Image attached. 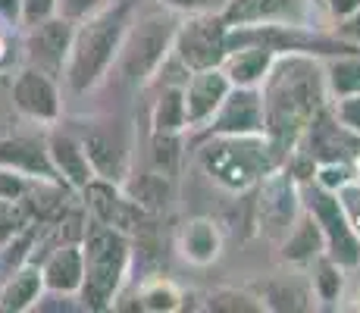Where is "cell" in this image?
<instances>
[{"mask_svg": "<svg viewBox=\"0 0 360 313\" xmlns=\"http://www.w3.org/2000/svg\"><path fill=\"white\" fill-rule=\"evenodd\" d=\"M257 91L266 135L282 154H292L295 141L310 125V120L329 107L323 60L301 51L276 53Z\"/></svg>", "mask_w": 360, "mask_h": 313, "instance_id": "6da1fadb", "label": "cell"}, {"mask_svg": "<svg viewBox=\"0 0 360 313\" xmlns=\"http://www.w3.org/2000/svg\"><path fill=\"white\" fill-rule=\"evenodd\" d=\"M131 16H135L131 4H126V0H110L98 13L75 23L72 44H69V57L63 66V82L72 94L94 91L110 75Z\"/></svg>", "mask_w": 360, "mask_h": 313, "instance_id": "7a4b0ae2", "label": "cell"}, {"mask_svg": "<svg viewBox=\"0 0 360 313\" xmlns=\"http://www.w3.org/2000/svg\"><path fill=\"white\" fill-rule=\"evenodd\" d=\"M82 257L85 279L79 288V301L85 310H113V298L126 288L131 269V238L103 222H85L82 232Z\"/></svg>", "mask_w": 360, "mask_h": 313, "instance_id": "3957f363", "label": "cell"}, {"mask_svg": "<svg viewBox=\"0 0 360 313\" xmlns=\"http://www.w3.org/2000/svg\"><path fill=\"white\" fill-rule=\"evenodd\" d=\"M282 151L269 141L266 132L260 135H210L200 148V166L226 191H248L282 163Z\"/></svg>", "mask_w": 360, "mask_h": 313, "instance_id": "277c9868", "label": "cell"}, {"mask_svg": "<svg viewBox=\"0 0 360 313\" xmlns=\"http://www.w3.org/2000/svg\"><path fill=\"white\" fill-rule=\"evenodd\" d=\"M179 16L169 10L144 13V16H131L126 38L120 44L113 69L129 88H144L160 75V69L169 63L172 38H176Z\"/></svg>", "mask_w": 360, "mask_h": 313, "instance_id": "5b68a950", "label": "cell"}, {"mask_svg": "<svg viewBox=\"0 0 360 313\" xmlns=\"http://www.w3.org/2000/svg\"><path fill=\"white\" fill-rule=\"evenodd\" d=\"M229 53V23L223 13H198V16H182L172 38V60L182 69L219 66Z\"/></svg>", "mask_w": 360, "mask_h": 313, "instance_id": "8992f818", "label": "cell"}, {"mask_svg": "<svg viewBox=\"0 0 360 313\" xmlns=\"http://www.w3.org/2000/svg\"><path fill=\"white\" fill-rule=\"evenodd\" d=\"M251 210L257 232L273 241H282L304 210L301 185L295 182L288 170L276 166L257 182V200L251 204Z\"/></svg>", "mask_w": 360, "mask_h": 313, "instance_id": "52a82bcc", "label": "cell"}, {"mask_svg": "<svg viewBox=\"0 0 360 313\" xmlns=\"http://www.w3.org/2000/svg\"><path fill=\"white\" fill-rule=\"evenodd\" d=\"M304 210L316 219L326 241V257L338 263L342 269H351L360 263V235L354 232V226L348 222L345 210L338 207L335 191H326L320 185H310L307 191V207Z\"/></svg>", "mask_w": 360, "mask_h": 313, "instance_id": "ba28073f", "label": "cell"}, {"mask_svg": "<svg viewBox=\"0 0 360 313\" xmlns=\"http://www.w3.org/2000/svg\"><path fill=\"white\" fill-rule=\"evenodd\" d=\"M79 194L85 198V207H88V213H91L94 222H103V226L129 235V238L138 235L150 222V213L141 210V207L122 191V185H116V182L91 179Z\"/></svg>", "mask_w": 360, "mask_h": 313, "instance_id": "9c48e42d", "label": "cell"}, {"mask_svg": "<svg viewBox=\"0 0 360 313\" xmlns=\"http://www.w3.org/2000/svg\"><path fill=\"white\" fill-rule=\"evenodd\" d=\"M13 110L22 120L38 125H53L63 113V97H60L57 79L34 66H22L10 82Z\"/></svg>", "mask_w": 360, "mask_h": 313, "instance_id": "30bf717a", "label": "cell"}, {"mask_svg": "<svg viewBox=\"0 0 360 313\" xmlns=\"http://www.w3.org/2000/svg\"><path fill=\"white\" fill-rule=\"evenodd\" d=\"M72 29L75 23L66 16H51L38 25H29L25 29V41H22V51H25V66H34L47 75H63L66 57H69V44H72Z\"/></svg>", "mask_w": 360, "mask_h": 313, "instance_id": "8fae6325", "label": "cell"}, {"mask_svg": "<svg viewBox=\"0 0 360 313\" xmlns=\"http://www.w3.org/2000/svg\"><path fill=\"white\" fill-rule=\"evenodd\" d=\"M232 82L226 79V72L219 66L195 69L185 75L182 82V103H185V125L188 129H207V122L213 120V113L219 110L223 97L229 94Z\"/></svg>", "mask_w": 360, "mask_h": 313, "instance_id": "7c38bea8", "label": "cell"}, {"mask_svg": "<svg viewBox=\"0 0 360 313\" xmlns=\"http://www.w3.org/2000/svg\"><path fill=\"white\" fill-rule=\"evenodd\" d=\"M207 129H210V135H260V132H266L260 91L232 85L219 110L213 113V120L207 122Z\"/></svg>", "mask_w": 360, "mask_h": 313, "instance_id": "4fadbf2b", "label": "cell"}, {"mask_svg": "<svg viewBox=\"0 0 360 313\" xmlns=\"http://www.w3.org/2000/svg\"><path fill=\"white\" fill-rule=\"evenodd\" d=\"M229 25H251V23H288L307 25L310 0H229L223 10Z\"/></svg>", "mask_w": 360, "mask_h": 313, "instance_id": "5bb4252c", "label": "cell"}, {"mask_svg": "<svg viewBox=\"0 0 360 313\" xmlns=\"http://www.w3.org/2000/svg\"><path fill=\"white\" fill-rule=\"evenodd\" d=\"M38 267L47 295H79L85 279V257L79 241H57Z\"/></svg>", "mask_w": 360, "mask_h": 313, "instance_id": "9a60e30c", "label": "cell"}, {"mask_svg": "<svg viewBox=\"0 0 360 313\" xmlns=\"http://www.w3.org/2000/svg\"><path fill=\"white\" fill-rule=\"evenodd\" d=\"M44 144H47V157H51V166H53V172H57V179L69 188V191L79 194L82 188L94 179L82 141L75 135H69V132L51 129L44 138Z\"/></svg>", "mask_w": 360, "mask_h": 313, "instance_id": "2e32d148", "label": "cell"}, {"mask_svg": "<svg viewBox=\"0 0 360 313\" xmlns=\"http://www.w3.org/2000/svg\"><path fill=\"white\" fill-rule=\"evenodd\" d=\"M0 166L19 172L25 179H53V182H60L51 166V157H47V144L29 135L0 138Z\"/></svg>", "mask_w": 360, "mask_h": 313, "instance_id": "e0dca14e", "label": "cell"}, {"mask_svg": "<svg viewBox=\"0 0 360 313\" xmlns=\"http://www.w3.org/2000/svg\"><path fill=\"white\" fill-rule=\"evenodd\" d=\"M79 141H82V148H85V157H88V163H91L94 179H107V182H116V185L126 182L129 157L113 135L94 129V132H88L85 138H79Z\"/></svg>", "mask_w": 360, "mask_h": 313, "instance_id": "ac0fdd59", "label": "cell"}, {"mask_svg": "<svg viewBox=\"0 0 360 313\" xmlns=\"http://www.w3.org/2000/svg\"><path fill=\"white\" fill-rule=\"evenodd\" d=\"M44 295V279H41V267L34 260L22 267L10 269L6 282L0 285V313H25L34 310V304Z\"/></svg>", "mask_w": 360, "mask_h": 313, "instance_id": "d6986e66", "label": "cell"}, {"mask_svg": "<svg viewBox=\"0 0 360 313\" xmlns=\"http://www.w3.org/2000/svg\"><path fill=\"white\" fill-rule=\"evenodd\" d=\"M179 250L191 267H210L223 254V232L210 217H195L179 235Z\"/></svg>", "mask_w": 360, "mask_h": 313, "instance_id": "ffe728a7", "label": "cell"}, {"mask_svg": "<svg viewBox=\"0 0 360 313\" xmlns=\"http://www.w3.org/2000/svg\"><path fill=\"white\" fill-rule=\"evenodd\" d=\"M273 57L276 53L269 47H260V44H241V47H232L229 53L223 57L219 69L226 72V79L238 88H260L263 75L269 72L273 66Z\"/></svg>", "mask_w": 360, "mask_h": 313, "instance_id": "44dd1931", "label": "cell"}, {"mask_svg": "<svg viewBox=\"0 0 360 313\" xmlns=\"http://www.w3.org/2000/svg\"><path fill=\"white\" fill-rule=\"evenodd\" d=\"M320 254H326V241L316 226V219L307 210H301V217L295 219V226L288 229V235L282 238V257L292 263H314Z\"/></svg>", "mask_w": 360, "mask_h": 313, "instance_id": "7402d4cb", "label": "cell"}, {"mask_svg": "<svg viewBox=\"0 0 360 313\" xmlns=\"http://www.w3.org/2000/svg\"><path fill=\"white\" fill-rule=\"evenodd\" d=\"M323 72H326L329 101L332 97L360 94V51L332 53L329 60H323Z\"/></svg>", "mask_w": 360, "mask_h": 313, "instance_id": "603a6c76", "label": "cell"}, {"mask_svg": "<svg viewBox=\"0 0 360 313\" xmlns=\"http://www.w3.org/2000/svg\"><path fill=\"white\" fill-rule=\"evenodd\" d=\"M138 310L148 313H176L185 307V295L172 279L154 276V279H144L138 285Z\"/></svg>", "mask_w": 360, "mask_h": 313, "instance_id": "cb8c5ba5", "label": "cell"}, {"mask_svg": "<svg viewBox=\"0 0 360 313\" xmlns=\"http://www.w3.org/2000/svg\"><path fill=\"white\" fill-rule=\"evenodd\" d=\"M122 191H126L141 210H148L150 217H154V213H160L166 207V200H169V176H163V172H157V170L144 172V176H138V179H126Z\"/></svg>", "mask_w": 360, "mask_h": 313, "instance_id": "d4e9b609", "label": "cell"}, {"mask_svg": "<svg viewBox=\"0 0 360 313\" xmlns=\"http://www.w3.org/2000/svg\"><path fill=\"white\" fill-rule=\"evenodd\" d=\"M150 125L154 132H172V135H182L188 125H185V103H182V85H166L154 101L150 110Z\"/></svg>", "mask_w": 360, "mask_h": 313, "instance_id": "484cf974", "label": "cell"}, {"mask_svg": "<svg viewBox=\"0 0 360 313\" xmlns=\"http://www.w3.org/2000/svg\"><path fill=\"white\" fill-rule=\"evenodd\" d=\"M263 298V307L266 310H314V298L307 288H301L297 282H273L266 288Z\"/></svg>", "mask_w": 360, "mask_h": 313, "instance_id": "4316f807", "label": "cell"}, {"mask_svg": "<svg viewBox=\"0 0 360 313\" xmlns=\"http://www.w3.org/2000/svg\"><path fill=\"white\" fill-rule=\"evenodd\" d=\"M204 310L213 313H263V298L251 295V291H241V288H217L207 295Z\"/></svg>", "mask_w": 360, "mask_h": 313, "instance_id": "83f0119b", "label": "cell"}, {"mask_svg": "<svg viewBox=\"0 0 360 313\" xmlns=\"http://www.w3.org/2000/svg\"><path fill=\"white\" fill-rule=\"evenodd\" d=\"M179 157H182V151H179V135H172V132H150V163H154L157 172L172 179V172H176V166H179Z\"/></svg>", "mask_w": 360, "mask_h": 313, "instance_id": "f1b7e54d", "label": "cell"}, {"mask_svg": "<svg viewBox=\"0 0 360 313\" xmlns=\"http://www.w3.org/2000/svg\"><path fill=\"white\" fill-rule=\"evenodd\" d=\"M314 263H316L314 295L320 298V301H335V298L342 295V282H345L342 267H338V263L332 260V257H326V254H320Z\"/></svg>", "mask_w": 360, "mask_h": 313, "instance_id": "f546056e", "label": "cell"}, {"mask_svg": "<svg viewBox=\"0 0 360 313\" xmlns=\"http://www.w3.org/2000/svg\"><path fill=\"white\" fill-rule=\"evenodd\" d=\"M329 113L335 116L338 125L360 138V94H348V97H332L329 101Z\"/></svg>", "mask_w": 360, "mask_h": 313, "instance_id": "4dcf8cb0", "label": "cell"}, {"mask_svg": "<svg viewBox=\"0 0 360 313\" xmlns=\"http://www.w3.org/2000/svg\"><path fill=\"white\" fill-rule=\"evenodd\" d=\"M60 13V0H19V29L38 25L44 19L57 16Z\"/></svg>", "mask_w": 360, "mask_h": 313, "instance_id": "1f68e13d", "label": "cell"}, {"mask_svg": "<svg viewBox=\"0 0 360 313\" xmlns=\"http://www.w3.org/2000/svg\"><path fill=\"white\" fill-rule=\"evenodd\" d=\"M157 4L176 16H198V13H223L229 0H157Z\"/></svg>", "mask_w": 360, "mask_h": 313, "instance_id": "d6a6232c", "label": "cell"}, {"mask_svg": "<svg viewBox=\"0 0 360 313\" xmlns=\"http://www.w3.org/2000/svg\"><path fill=\"white\" fill-rule=\"evenodd\" d=\"M335 198H338V207L345 210V217H348V222L354 226V232L360 235V176L345 182L335 191Z\"/></svg>", "mask_w": 360, "mask_h": 313, "instance_id": "836d02e7", "label": "cell"}, {"mask_svg": "<svg viewBox=\"0 0 360 313\" xmlns=\"http://www.w3.org/2000/svg\"><path fill=\"white\" fill-rule=\"evenodd\" d=\"M29 182L32 179H25V176H19V172L0 166V200H22Z\"/></svg>", "mask_w": 360, "mask_h": 313, "instance_id": "e575fe53", "label": "cell"}, {"mask_svg": "<svg viewBox=\"0 0 360 313\" xmlns=\"http://www.w3.org/2000/svg\"><path fill=\"white\" fill-rule=\"evenodd\" d=\"M107 4L110 0H60V16L79 23V19L91 16V13H98L101 6H107Z\"/></svg>", "mask_w": 360, "mask_h": 313, "instance_id": "d590c367", "label": "cell"}, {"mask_svg": "<svg viewBox=\"0 0 360 313\" xmlns=\"http://www.w3.org/2000/svg\"><path fill=\"white\" fill-rule=\"evenodd\" d=\"M335 38L360 51V10H357V13H351L348 19H342V23L335 25Z\"/></svg>", "mask_w": 360, "mask_h": 313, "instance_id": "8d00e7d4", "label": "cell"}, {"mask_svg": "<svg viewBox=\"0 0 360 313\" xmlns=\"http://www.w3.org/2000/svg\"><path fill=\"white\" fill-rule=\"evenodd\" d=\"M326 10L335 23H342V19H348L351 13L360 10V0H326Z\"/></svg>", "mask_w": 360, "mask_h": 313, "instance_id": "74e56055", "label": "cell"}, {"mask_svg": "<svg viewBox=\"0 0 360 313\" xmlns=\"http://www.w3.org/2000/svg\"><path fill=\"white\" fill-rule=\"evenodd\" d=\"M10 32H13V25H6L4 19H0V69L10 66V57H13V41H10Z\"/></svg>", "mask_w": 360, "mask_h": 313, "instance_id": "f35d334b", "label": "cell"}, {"mask_svg": "<svg viewBox=\"0 0 360 313\" xmlns=\"http://www.w3.org/2000/svg\"><path fill=\"white\" fill-rule=\"evenodd\" d=\"M0 19L13 29H19V0H0Z\"/></svg>", "mask_w": 360, "mask_h": 313, "instance_id": "ab89813d", "label": "cell"}]
</instances>
